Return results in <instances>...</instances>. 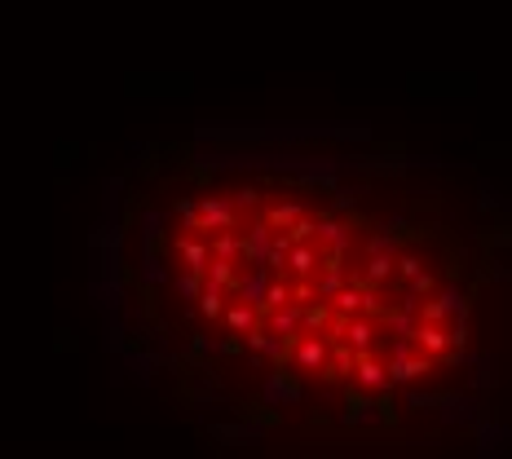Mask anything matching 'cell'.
I'll return each instance as SVG.
<instances>
[{
    "instance_id": "obj_1",
    "label": "cell",
    "mask_w": 512,
    "mask_h": 459,
    "mask_svg": "<svg viewBox=\"0 0 512 459\" xmlns=\"http://www.w3.org/2000/svg\"><path fill=\"white\" fill-rule=\"evenodd\" d=\"M155 265L199 371L318 437L512 415V212L398 168L230 159L173 199Z\"/></svg>"
}]
</instances>
